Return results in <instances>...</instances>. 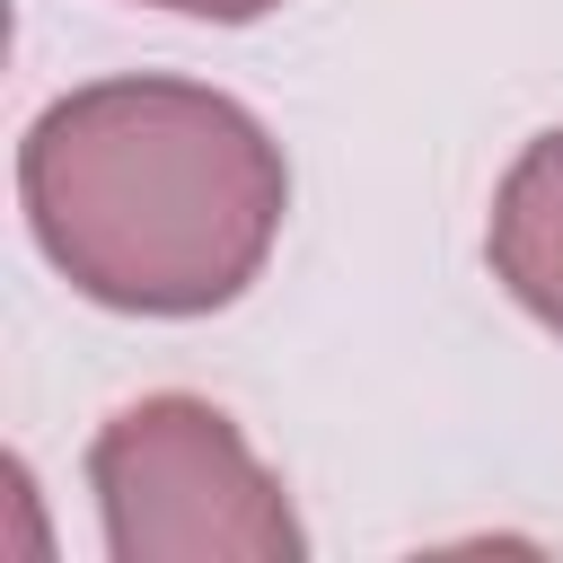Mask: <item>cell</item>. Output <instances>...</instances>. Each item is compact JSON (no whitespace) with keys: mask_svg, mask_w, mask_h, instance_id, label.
I'll return each instance as SVG.
<instances>
[{"mask_svg":"<svg viewBox=\"0 0 563 563\" xmlns=\"http://www.w3.org/2000/svg\"><path fill=\"white\" fill-rule=\"evenodd\" d=\"M18 194L70 290L132 317H202L264 273L290 176L220 88L97 79L35 114Z\"/></svg>","mask_w":563,"mask_h":563,"instance_id":"6da1fadb","label":"cell"},{"mask_svg":"<svg viewBox=\"0 0 563 563\" xmlns=\"http://www.w3.org/2000/svg\"><path fill=\"white\" fill-rule=\"evenodd\" d=\"M493 273L510 282V299L563 334V132L528 141L519 167L501 176L493 202Z\"/></svg>","mask_w":563,"mask_h":563,"instance_id":"3957f363","label":"cell"},{"mask_svg":"<svg viewBox=\"0 0 563 563\" xmlns=\"http://www.w3.org/2000/svg\"><path fill=\"white\" fill-rule=\"evenodd\" d=\"M88 484H97L114 563H290L299 554V519L282 484L255 466L238 422L202 396L123 405L88 449Z\"/></svg>","mask_w":563,"mask_h":563,"instance_id":"7a4b0ae2","label":"cell"},{"mask_svg":"<svg viewBox=\"0 0 563 563\" xmlns=\"http://www.w3.org/2000/svg\"><path fill=\"white\" fill-rule=\"evenodd\" d=\"M150 9H176V18H220V26H238V18H264V9H282V0H150Z\"/></svg>","mask_w":563,"mask_h":563,"instance_id":"277c9868","label":"cell"}]
</instances>
